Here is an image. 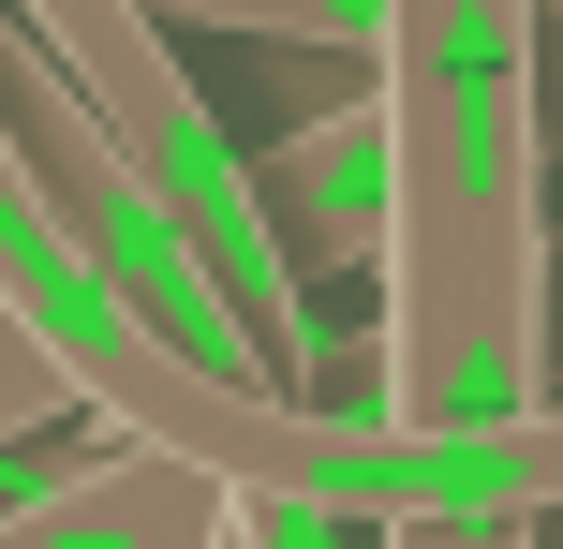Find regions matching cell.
I'll return each mask as SVG.
<instances>
[{
    "label": "cell",
    "instance_id": "1",
    "mask_svg": "<svg viewBox=\"0 0 563 549\" xmlns=\"http://www.w3.org/2000/svg\"><path fill=\"white\" fill-rule=\"evenodd\" d=\"M386 431H549V75L534 0H386Z\"/></svg>",
    "mask_w": 563,
    "mask_h": 549
},
{
    "label": "cell",
    "instance_id": "2",
    "mask_svg": "<svg viewBox=\"0 0 563 549\" xmlns=\"http://www.w3.org/2000/svg\"><path fill=\"white\" fill-rule=\"evenodd\" d=\"M0 15L59 59V89H75V105L104 119V149L148 178L164 238L208 267V297H223L253 386H267V402H311V372H327V342H311V283H297V253H282V223H267L253 164H238V134L208 119V89L178 75L164 15H134V0H0Z\"/></svg>",
    "mask_w": 563,
    "mask_h": 549
},
{
    "label": "cell",
    "instance_id": "6",
    "mask_svg": "<svg viewBox=\"0 0 563 549\" xmlns=\"http://www.w3.org/2000/svg\"><path fill=\"white\" fill-rule=\"evenodd\" d=\"M30 431H75V386L30 356V327L0 312V446H30Z\"/></svg>",
    "mask_w": 563,
    "mask_h": 549
},
{
    "label": "cell",
    "instance_id": "4",
    "mask_svg": "<svg viewBox=\"0 0 563 549\" xmlns=\"http://www.w3.org/2000/svg\"><path fill=\"white\" fill-rule=\"evenodd\" d=\"M267 223H297L282 253H327V267H371L386 253V119H371V89L341 119H311V134H282L253 164Z\"/></svg>",
    "mask_w": 563,
    "mask_h": 549
},
{
    "label": "cell",
    "instance_id": "8",
    "mask_svg": "<svg viewBox=\"0 0 563 549\" xmlns=\"http://www.w3.org/2000/svg\"><path fill=\"white\" fill-rule=\"evenodd\" d=\"M223 549H238V505H223Z\"/></svg>",
    "mask_w": 563,
    "mask_h": 549
},
{
    "label": "cell",
    "instance_id": "3",
    "mask_svg": "<svg viewBox=\"0 0 563 549\" xmlns=\"http://www.w3.org/2000/svg\"><path fill=\"white\" fill-rule=\"evenodd\" d=\"M223 475L148 461V446H104V461L45 475L30 505H0V549H223Z\"/></svg>",
    "mask_w": 563,
    "mask_h": 549
},
{
    "label": "cell",
    "instance_id": "7",
    "mask_svg": "<svg viewBox=\"0 0 563 549\" xmlns=\"http://www.w3.org/2000/svg\"><path fill=\"white\" fill-rule=\"evenodd\" d=\"M356 549H534V520H386Z\"/></svg>",
    "mask_w": 563,
    "mask_h": 549
},
{
    "label": "cell",
    "instance_id": "5",
    "mask_svg": "<svg viewBox=\"0 0 563 549\" xmlns=\"http://www.w3.org/2000/svg\"><path fill=\"white\" fill-rule=\"evenodd\" d=\"M134 15H208V30H253V45H327L356 75L386 45V0H134Z\"/></svg>",
    "mask_w": 563,
    "mask_h": 549
}]
</instances>
